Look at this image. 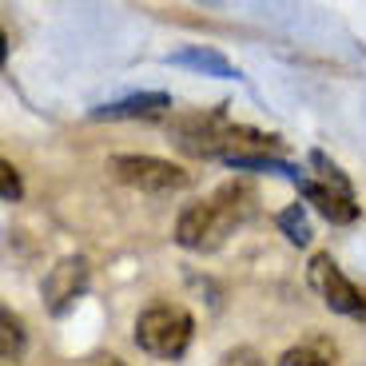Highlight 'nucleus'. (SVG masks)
Here are the masks:
<instances>
[{
  "mask_svg": "<svg viewBox=\"0 0 366 366\" xmlns=\"http://www.w3.org/2000/svg\"><path fill=\"white\" fill-rule=\"evenodd\" d=\"M251 211H255V192L243 187V183H223L215 195H207L199 203H187L179 211L175 243L187 251H215L227 243L231 231L251 219Z\"/></svg>",
  "mask_w": 366,
  "mask_h": 366,
  "instance_id": "obj_1",
  "label": "nucleus"
},
{
  "mask_svg": "<svg viewBox=\"0 0 366 366\" xmlns=\"http://www.w3.org/2000/svg\"><path fill=\"white\" fill-rule=\"evenodd\" d=\"M311 167H315V175H307V183L299 187L302 199L315 203V211L327 223H355L358 219V195L350 187L347 172L339 164H330L322 152H311Z\"/></svg>",
  "mask_w": 366,
  "mask_h": 366,
  "instance_id": "obj_2",
  "label": "nucleus"
},
{
  "mask_svg": "<svg viewBox=\"0 0 366 366\" xmlns=\"http://www.w3.org/2000/svg\"><path fill=\"white\" fill-rule=\"evenodd\" d=\"M192 335H195V319L183 307H172V302L147 307L136 319V347L147 350L152 358H179L192 347Z\"/></svg>",
  "mask_w": 366,
  "mask_h": 366,
  "instance_id": "obj_3",
  "label": "nucleus"
},
{
  "mask_svg": "<svg viewBox=\"0 0 366 366\" xmlns=\"http://www.w3.org/2000/svg\"><path fill=\"white\" fill-rule=\"evenodd\" d=\"M108 167L116 172L119 183H128V187L147 192V195H167L192 183V175L183 172L179 164L159 159V156H112Z\"/></svg>",
  "mask_w": 366,
  "mask_h": 366,
  "instance_id": "obj_4",
  "label": "nucleus"
},
{
  "mask_svg": "<svg viewBox=\"0 0 366 366\" xmlns=\"http://www.w3.org/2000/svg\"><path fill=\"white\" fill-rule=\"evenodd\" d=\"M307 283H311V291L319 295L335 315H350V319H362L366 315V295L350 283L347 274H342V267L335 263L330 255H315L311 259V267H307Z\"/></svg>",
  "mask_w": 366,
  "mask_h": 366,
  "instance_id": "obj_5",
  "label": "nucleus"
},
{
  "mask_svg": "<svg viewBox=\"0 0 366 366\" xmlns=\"http://www.w3.org/2000/svg\"><path fill=\"white\" fill-rule=\"evenodd\" d=\"M88 279H92V267L84 255H68L44 274V302L52 315H64L84 291H88Z\"/></svg>",
  "mask_w": 366,
  "mask_h": 366,
  "instance_id": "obj_6",
  "label": "nucleus"
},
{
  "mask_svg": "<svg viewBox=\"0 0 366 366\" xmlns=\"http://www.w3.org/2000/svg\"><path fill=\"white\" fill-rule=\"evenodd\" d=\"M172 112V96L167 92H136L116 104H100L92 108V119H159Z\"/></svg>",
  "mask_w": 366,
  "mask_h": 366,
  "instance_id": "obj_7",
  "label": "nucleus"
},
{
  "mask_svg": "<svg viewBox=\"0 0 366 366\" xmlns=\"http://www.w3.org/2000/svg\"><path fill=\"white\" fill-rule=\"evenodd\" d=\"M167 64L175 68H192V72H203V76H215V80H239V68L231 64L223 52L215 48H179V52L167 56Z\"/></svg>",
  "mask_w": 366,
  "mask_h": 366,
  "instance_id": "obj_8",
  "label": "nucleus"
},
{
  "mask_svg": "<svg viewBox=\"0 0 366 366\" xmlns=\"http://www.w3.org/2000/svg\"><path fill=\"white\" fill-rule=\"evenodd\" d=\"M227 167H235V172H271V175H283V179H291L295 187H302L307 183V172L295 164H287V159H271V156H235L227 159Z\"/></svg>",
  "mask_w": 366,
  "mask_h": 366,
  "instance_id": "obj_9",
  "label": "nucleus"
},
{
  "mask_svg": "<svg viewBox=\"0 0 366 366\" xmlns=\"http://www.w3.org/2000/svg\"><path fill=\"white\" fill-rule=\"evenodd\" d=\"M24 342H28L24 319L4 307V311H0V355H4V362H16V358L24 355Z\"/></svg>",
  "mask_w": 366,
  "mask_h": 366,
  "instance_id": "obj_10",
  "label": "nucleus"
},
{
  "mask_svg": "<svg viewBox=\"0 0 366 366\" xmlns=\"http://www.w3.org/2000/svg\"><path fill=\"white\" fill-rule=\"evenodd\" d=\"M279 231H283L287 239H291L295 247H307L311 243V219H307V207L302 203H291L287 211H279Z\"/></svg>",
  "mask_w": 366,
  "mask_h": 366,
  "instance_id": "obj_11",
  "label": "nucleus"
},
{
  "mask_svg": "<svg viewBox=\"0 0 366 366\" xmlns=\"http://www.w3.org/2000/svg\"><path fill=\"white\" fill-rule=\"evenodd\" d=\"M279 366H335V350H327L322 342H299L279 358Z\"/></svg>",
  "mask_w": 366,
  "mask_h": 366,
  "instance_id": "obj_12",
  "label": "nucleus"
},
{
  "mask_svg": "<svg viewBox=\"0 0 366 366\" xmlns=\"http://www.w3.org/2000/svg\"><path fill=\"white\" fill-rule=\"evenodd\" d=\"M20 192H24V187H20L16 167H12L9 159H4V164H0V195H4V203H16V199H20Z\"/></svg>",
  "mask_w": 366,
  "mask_h": 366,
  "instance_id": "obj_13",
  "label": "nucleus"
},
{
  "mask_svg": "<svg viewBox=\"0 0 366 366\" xmlns=\"http://www.w3.org/2000/svg\"><path fill=\"white\" fill-rule=\"evenodd\" d=\"M219 366H259V362H255V355H251V350H235V355H227Z\"/></svg>",
  "mask_w": 366,
  "mask_h": 366,
  "instance_id": "obj_14",
  "label": "nucleus"
}]
</instances>
